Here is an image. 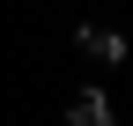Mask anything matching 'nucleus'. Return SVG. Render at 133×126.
Instances as JSON below:
<instances>
[{
  "mask_svg": "<svg viewBox=\"0 0 133 126\" xmlns=\"http://www.w3.org/2000/svg\"><path fill=\"white\" fill-rule=\"evenodd\" d=\"M81 52H89V59H104V67H118V59H126V37H118V30H104V22H81Z\"/></svg>",
  "mask_w": 133,
  "mask_h": 126,
  "instance_id": "f257e3e1",
  "label": "nucleus"
},
{
  "mask_svg": "<svg viewBox=\"0 0 133 126\" xmlns=\"http://www.w3.org/2000/svg\"><path fill=\"white\" fill-rule=\"evenodd\" d=\"M66 126H111V97L104 89H81V97L66 104Z\"/></svg>",
  "mask_w": 133,
  "mask_h": 126,
  "instance_id": "f03ea898",
  "label": "nucleus"
}]
</instances>
